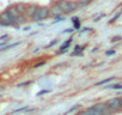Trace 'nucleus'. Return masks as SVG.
<instances>
[{
	"label": "nucleus",
	"mask_w": 122,
	"mask_h": 115,
	"mask_svg": "<svg viewBox=\"0 0 122 115\" xmlns=\"http://www.w3.org/2000/svg\"><path fill=\"white\" fill-rule=\"evenodd\" d=\"M50 16V9L48 6H40L38 10L36 11V13L34 15V17L31 18L32 22H41L43 19H47Z\"/></svg>",
	"instance_id": "obj_1"
},
{
	"label": "nucleus",
	"mask_w": 122,
	"mask_h": 115,
	"mask_svg": "<svg viewBox=\"0 0 122 115\" xmlns=\"http://www.w3.org/2000/svg\"><path fill=\"white\" fill-rule=\"evenodd\" d=\"M15 24H17V18H13L7 10L0 13V25L1 26H10Z\"/></svg>",
	"instance_id": "obj_2"
},
{
	"label": "nucleus",
	"mask_w": 122,
	"mask_h": 115,
	"mask_svg": "<svg viewBox=\"0 0 122 115\" xmlns=\"http://www.w3.org/2000/svg\"><path fill=\"white\" fill-rule=\"evenodd\" d=\"M107 104H108V107L111 109L112 113H116V111L121 110L120 97H112V98H109V99L107 101Z\"/></svg>",
	"instance_id": "obj_3"
},
{
	"label": "nucleus",
	"mask_w": 122,
	"mask_h": 115,
	"mask_svg": "<svg viewBox=\"0 0 122 115\" xmlns=\"http://www.w3.org/2000/svg\"><path fill=\"white\" fill-rule=\"evenodd\" d=\"M103 115H111L112 114V111H111V109L108 107V104H107V102L105 103H96V104H93Z\"/></svg>",
	"instance_id": "obj_4"
},
{
	"label": "nucleus",
	"mask_w": 122,
	"mask_h": 115,
	"mask_svg": "<svg viewBox=\"0 0 122 115\" xmlns=\"http://www.w3.org/2000/svg\"><path fill=\"white\" fill-rule=\"evenodd\" d=\"M49 9H50V15H53L54 17H55V16H62V15H64V11L61 10V7L57 5L56 1H53V3H51V6H50Z\"/></svg>",
	"instance_id": "obj_5"
},
{
	"label": "nucleus",
	"mask_w": 122,
	"mask_h": 115,
	"mask_svg": "<svg viewBox=\"0 0 122 115\" xmlns=\"http://www.w3.org/2000/svg\"><path fill=\"white\" fill-rule=\"evenodd\" d=\"M38 5H36V4H30V5H28V9H26V12H25V16L26 17H29V18H32L34 17V15L36 13V11L38 10Z\"/></svg>",
	"instance_id": "obj_6"
},
{
	"label": "nucleus",
	"mask_w": 122,
	"mask_h": 115,
	"mask_svg": "<svg viewBox=\"0 0 122 115\" xmlns=\"http://www.w3.org/2000/svg\"><path fill=\"white\" fill-rule=\"evenodd\" d=\"M56 3L61 7V10L64 11V13L70 15V4H68V0H56Z\"/></svg>",
	"instance_id": "obj_7"
},
{
	"label": "nucleus",
	"mask_w": 122,
	"mask_h": 115,
	"mask_svg": "<svg viewBox=\"0 0 122 115\" xmlns=\"http://www.w3.org/2000/svg\"><path fill=\"white\" fill-rule=\"evenodd\" d=\"M68 4H70V13H73L79 10L78 0H68Z\"/></svg>",
	"instance_id": "obj_8"
},
{
	"label": "nucleus",
	"mask_w": 122,
	"mask_h": 115,
	"mask_svg": "<svg viewBox=\"0 0 122 115\" xmlns=\"http://www.w3.org/2000/svg\"><path fill=\"white\" fill-rule=\"evenodd\" d=\"M72 38H73V37H70V38L67 40V42L62 43V46L60 47V50H57V54H62V53H66V52H67V49H68V47H70V44H71V42H72Z\"/></svg>",
	"instance_id": "obj_9"
},
{
	"label": "nucleus",
	"mask_w": 122,
	"mask_h": 115,
	"mask_svg": "<svg viewBox=\"0 0 122 115\" xmlns=\"http://www.w3.org/2000/svg\"><path fill=\"white\" fill-rule=\"evenodd\" d=\"M85 111H86V114L87 115H103L95 105H92V107H89V108H86L85 109Z\"/></svg>",
	"instance_id": "obj_10"
},
{
	"label": "nucleus",
	"mask_w": 122,
	"mask_h": 115,
	"mask_svg": "<svg viewBox=\"0 0 122 115\" xmlns=\"http://www.w3.org/2000/svg\"><path fill=\"white\" fill-rule=\"evenodd\" d=\"M16 7H17V10H18V12L20 15H25L26 9H28V5L24 4V3H18V4H16Z\"/></svg>",
	"instance_id": "obj_11"
},
{
	"label": "nucleus",
	"mask_w": 122,
	"mask_h": 115,
	"mask_svg": "<svg viewBox=\"0 0 122 115\" xmlns=\"http://www.w3.org/2000/svg\"><path fill=\"white\" fill-rule=\"evenodd\" d=\"M7 11L10 12V15H11L13 18H18V17L20 16V13L18 12V10H17L16 5H13V6H10V7L7 9Z\"/></svg>",
	"instance_id": "obj_12"
},
{
	"label": "nucleus",
	"mask_w": 122,
	"mask_h": 115,
	"mask_svg": "<svg viewBox=\"0 0 122 115\" xmlns=\"http://www.w3.org/2000/svg\"><path fill=\"white\" fill-rule=\"evenodd\" d=\"M93 0H78V5H79V9H84L86 6H89Z\"/></svg>",
	"instance_id": "obj_13"
},
{
	"label": "nucleus",
	"mask_w": 122,
	"mask_h": 115,
	"mask_svg": "<svg viewBox=\"0 0 122 115\" xmlns=\"http://www.w3.org/2000/svg\"><path fill=\"white\" fill-rule=\"evenodd\" d=\"M19 44H20V42H15V43L7 44V46H5V47H0V52H5V50H9V49H11V48H15V47L19 46Z\"/></svg>",
	"instance_id": "obj_14"
},
{
	"label": "nucleus",
	"mask_w": 122,
	"mask_h": 115,
	"mask_svg": "<svg viewBox=\"0 0 122 115\" xmlns=\"http://www.w3.org/2000/svg\"><path fill=\"white\" fill-rule=\"evenodd\" d=\"M115 77H109V78H105V79H102V80H99V82H97V83H95V86H99V85H104V84H107V83H109V82H111L112 79H114Z\"/></svg>",
	"instance_id": "obj_15"
},
{
	"label": "nucleus",
	"mask_w": 122,
	"mask_h": 115,
	"mask_svg": "<svg viewBox=\"0 0 122 115\" xmlns=\"http://www.w3.org/2000/svg\"><path fill=\"white\" fill-rule=\"evenodd\" d=\"M72 23L74 24V29L76 30L80 29V19L78 17H72Z\"/></svg>",
	"instance_id": "obj_16"
},
{
	"label": "nucleus",
	"mask_w": 122,
	"mask_h": 115,
	"mask_svg": "<svg viewBox=\"0 0 122 115\" xmlns=\"http://www.w3.org/2000/svg\"><path fill=\"white\" fill-rule=\"evenodd\" d=\"M104 89H114V90H122V84H110L104 86Z\"/></svg>",
	"instance_id": "obj_17"
},
{
	"label": "nucleus",
	"mask_w": 122,
	"mask_h": 115,
	"mask_svg": "<svg viewBox=\"0 0 122 115\" xmlns=\"http://www.w3.org/2000/svg\"><path fill=\"white\" fill-rule=\"evenodd\" d=\"M25 21H26V16L25 15H20L17 18V24H23V23H25Z\"/></svg>",
	"instance_id": "obj_18"
},
{
	"label": "nucleus",
	"mask_w": 122,
	"mask_h": 115,
	"mask_svg": "<svg viewBox=\"0 0 122 115\" xmlns=\"http://www.w3.org/2000/svg\"><path fill=\"white\" fill-rule=\"evenodd\" d=\"M64 21H65V17H62V16H55V17H54V21H53V23L55 24V23L64 22Z\"/></svg>",
	"instance_id": "obj_19"
},
{
	"label": "nucleus",
	"mask_w": 122,
	"mask_h": 115,
	"mask_svg": "<svg viewBox=\"0 0 122 115\" xmlns=\"http://www.w3.org/2000/svg\"><path fill=\"white\" fill-rule=\"evenodd\" d=\"M79 108H80V105H79V104H77V105H73L72 108H70V109H68V110H67L65 114H62V115H68L70 113H72V111H74V110H77V109H79Z\"/></svg>",
	"instance_id": "obj_20"
},
{
	"label": "nucleus",
	"mask_w": 122,
	"mask_h": 115,
	"mask_svg": "<svg viewBox=\"0 0 122 115\" xmlns=\"http://www.w3.org/2000/svg\"><path fill=\"white\" fill-rule=\"evenodd\" d=\"M57 42H59V40H57V38H55V40H53V41H51V42H50V43H49V44H48L46 48H51V47H53V46H55Z\"/></svg>",
	"instance_id": "obj_21"
},
{
	"label": "nucleus",
	"mask_w": 122,
	"mask_h": 115,
	"mask_svg": "<svg viewBox=\"0 0 122 115\" xmlns=\"http://www.w3.org/2000/svg\"><path fill=\"white\" fill-rule=\"evenodd\" d=\"M26 109H28V105H24V107H22V108H18V109L13 110V114H16V113H19V111H23V110H26Z\"/></svg>",
	"instance_id": "obj_22"
},
{
	"label": "nucleus",
	"mask_w": 122,
	"mask_h": 115,
	"mask_svg": "<svg viewBox=\"0 0 122 115\" xmlns=\"http://www.w3.org/2000/svg\"><path fill=\"white\" fill-rule=\"evenodd\" d=\"M121 13H122V12H118V13H116V15H115V17H112V19H111L109 23H114V22H116V21H117V18L121 16Z\"/></svg>",
	"instance_id": "obj_23"
},
{
	"label": "nucleus",
	"mask_w": 122,
	"mask_h": 115,
	"mask_svg": "<svg viewBox=\"0 0 122 115\" xmlns=\"http://www.w3.org/2000/svg\"><path fill=\"white\" fill-rule=\"evenodd\" d=\"M121 38H122L121 36H114V37L111 38V42H112V43H114V42H118V41H121Z\"/></svg>",
	"instance_id": "obj_24"
},
{
	"label": "nucleus",
	"mask_w": 122,
	"mask_h": 115,
	"mask_svg": "<svg viewBox=\"0 0 122 115\" xmlns=\"http://www.w3.org/2000/svg\"><path fill=\"white\" fill-rule=\"evenodd\" d=\"M44 65H46V63H44V61H41V63H38V64H35V65H34V68H38V67L44 66Z\"/></svg>",
	"instance_id": "obj_25"
},
{
	"label": "nucleus",
	"mask_w": 122,
	"mask_h": 115,
	"mask_svg": "<svg viewBox=\"0 0 122 115\" xmlns=\"http://www.w3.org/2000/svg\"><path fill=\"white\" fill-rule=\"evenodd\" d=\"M115 54V49H111V50H107L105 52V55L107 56H110V55H114Z\"/></svg>",
	"instance_id": "obj_26"
},
{
	"label": "nucleus",
	"mask_w": 122,
	"mask_h": 115,
	"mask_svg": "<svg viewBox=\"0 0 122 115\" xmlns=\"http://www.w3.org/2000/svg\"><path fill=\"white\" fill-rule=\"evenodd\" d=\"M49 92H50V90H42L37 94V96H42V95H46V94H49Z\"/></svg>",
	"instance_id": "obj_27"
},
{
	"label": "nucleus",
	"mask_w": 122,
	"mask_h": 115,
	"mask_svg": "<svg viewBox=\"0 0 122 115\" xmlns=\"http://www.w3.org/2000/svg\"><path fill=\"white\" fill-rule=\"evenodd\" d=\"M29 84H31V80H29V82H24V83H22V84H18L17 86H18V88H22V86H25V85H29Z\"/></svg>",
	"instance_id": "obj_28"
},
{
	"label": "nucleus",
	"mask_w": 122,
	"mask_h": 115,
	"mask_svg": "<svg viewBox=\"0 0 122 115\" xmlns=\"http://www.w3.org/2000/svg\"><path fill=\"white\" fill-rule=\"evenodd\" d=\"M9 40V35H3V36H0V41H6Z\"/></svg>",
	"instance_id": "obj_29"
},
{
	"label": "nucleus",
	"mask_w": 122,
	"mask_h": 115,
	"mask_svg": "<svg viewBox=\"0 0 122 115\" xmlns=\"http://www.w3.org/2000/svg\"><path fill=\"white\" fill-rule=\"evenodd\" d=\"M102 17H104V13L99 15V16H98V17H96V18H95L93 21H95V22H98V21H101V18H102Z\"/></svg>",
	"instance_id": "obj_30"
},
{
	"label": "nucleus",
	"mask_w": 122,
	"mask_h": 115,
	"mask_svg": "<svg viewBox=\"0 0 122 115\" xmlns=\"http://www.w3.org/2000/svg\"><path fill=\"white\" fill-rule=\"evenodd\" d=\"M76 29H66V30H64V34H70V32H73Z\"/></svg>",
	"instance_id": "obj_31"
},
{
	"label": "nucleus",
	"mask_w": 122,
	"mask_h": 115,
	"mask_svg": "<svg viewBox=\"0 0 122 115\" xmlns=\"http://www.w3.org/2000/svg\"><path fill=\"white\" fill-rule=\"evenodd\" d=\"M77 115H87V114H86V111H85V110H83V111H79Z\"/></svg>",
	"instance_id": "obj_32"
},
{
	"label": "nucleus",
	"mask_w": 122,
	"mask_h": 115,
	"mask_svg": "<svg viewBox=\"0 0 122 115\" xmlns=\"http://www.w3.org/2000/svg\"><path fill=\"white\" fill-rule=\"evenodd\" d=\"M30 29H31V26H25L23 30H24V31H28V30H30Z\"/></svg>",
	"instance_id": "obj_33"
},
{
	"label": "nucleus",
	"mask_w": 122,
	"mask_h": 115,
	"mask_svg": "<svg viewBox=\"0 0 122 115\" xmlns=\"http://www.w3.org/2000/svg\"><path fill=\"white\" fill-rule=\"evenodd\" d=\"M120 104H121V110H122V97H120Z\"/></svg>",
	"instance_id": "obj_34"
},
{
	"label": "nucleus",
	"mask_w": 122,
	"mask_h": 115,
	"mask_svg": "<svg viewBox=\"0 0 122 115\" xmlns=\"http://www.w3.org/2000/svg\"><path fill=\"white\" fill-rule=\"evenodd\" d=\"M3 89H4V88H0V91H1V90H3Z\"/></svg>",
	"instance_id": "obj_35"
}]
</instances>
